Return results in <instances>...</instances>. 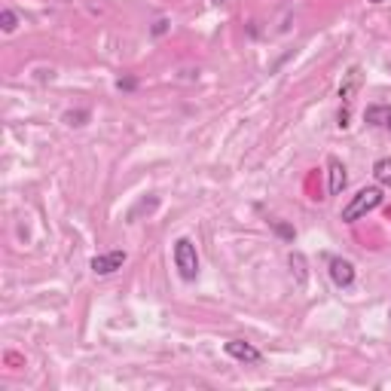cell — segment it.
Wrapping results in <instances>:
<instances>
[{
	"label": "cell",
	"instance_id": "1",
	"mask_svg": "<svg viewBox=\"0 0 391 391\" xmlns=\"http://www.w3.org/2000/svg\"><path fill=\"white\" fill-rule=\"evenodd\" d=\"M382 205V190L379 187H364V190H358L352 199H348V205L343 208V217L345 223H354L358 217H364V214H370L373 208H379Z\"/></svg>",
	"mask_w": 391,
	"mask_h": 391
},
{
	"label": "cell",
	"instance_id": "2",
	"mask_svg": "<svg viewBox=\"0 0 391 391\" xmlns=\"http://www.w3.org/2000/svg\"><path fill=\"white\" fill-rule=\"evenodd\" d=\"M174 266H177V272H181L183 281H196V275H199V254H196V245L187 236L174 241Z\"/></svg>",
	"mask_w": 391,
	"mask_h": 391
},
{
	"label": "cell",
	"instance_id": "3",
	"mask_svg": "<svg viewBox=\"0 0 391 391\" xmlns=\"http://www.w3.org/2000/svg\"><path fill=\"white\" fill-rule=\"evenodd\" d=\"M223 352L230 354L232 361H241V364H257L263 358L260 348H254L251 343H245V339H230V343L223 345Z\"/></svg>",
	"mask_w": 391,
	"mask_h": 391
},
{
	"label": "cell",
	"instance_id": "4",
	"mask_svg": "<svg viewBox=\"0 0 391 391\" xmlns=\"http://www.w3.org/2000/svg\"><path fill=\"white\" fill-rule=\"evenodd\" d=\"M126 263V251H108V254H98V257H92V272L95 275H113L117 269H123Z\"/></svg>",
	"mask_w": 391,
	"mask_h": 391
},
{
	"label": "cell",
	"instance_id": "5",
	"mask_svg": "<svg viewBox=\"0 0 391 391\" xmlns=\"http://www.w3.org/2000/svg\"><path fill=\"white\" fill-rule=\"evenodd\" d=\"M361 80H364V70H361V65H352L345 70L343 83H339V98H343V104H352L354 92L361 89Z\"/></svg>",
	"mask_w": 391,
	"mask_h": 391
},
{
	"label": "cell",
	"instance_id": "6",
	"mask_svg": "<svg viewBox=\"0 0 391 391\" xmlns=\"http://www.w3.org/2000/svg\"><path fill=\"white\" fill-rule=\"evenodd\" d=\"M330 279L337 288H352L354 284V266L343 257H333L330 260Z\"/></svg>",
	"mask_w": 391,
	"mask_h": 391
},
{
	"label": "cell",
	"instance_id": "7",
	"mask_svg": "<svg viewBox=\"0 0 391 391\" xmlns=\"http://www.w3.org/2000/svg\"><path fill=\"white\" fill-rule=\"evenodd\" d=\"M327 168H330V196H339L345 190V183H348L345 166L337 159V156H330V159H327Z\"/></svg>",
	"mask_w": 391,
	"mask_h": 391
},
{
	"label": "cell",
	"instance_id": "8",
	"mask_svg": "<svg viewBox=\"0 0 391 391\" xmlns=\"http://www.w3.org/2000/svg\"><path fill=\"white\" fill-rule=\"evenodd\" d=\"M364 119L370 126H376V129H388L391 132V108L388 104H370Z\"/></svg>",
	"mask_w": 391,
	"mask_h": 391
},
{
	"label": "cell",
	"instance_id": "9",
	"mask_svg": "<svg viewBox=\"0 0 391 391\" xmlns=\"http://www.w3.org/2000/svg\"><path fill=\"white\" fill-rule=\"evenodd\" d=\"M288 263H290V269H294V275H297V288L303 290L305 281H309V272H305V257H303L300 251H294V254L288 257Z\"/></svg>",
	"mask_w": 391,
	"mask_h": 391
},
{
	"label": "cell",
	"instance_id": "10",
	"mask_svg": "<svg viewBox=\"0 0 391 391\" xmlns=\"http://www.w3.org/2000/svg\"><path fill=\"white\" fill-rule=\"evenodd\" d=\"M373 177L382 183V187H391V156L388 159H379L373 166Z\"/></svg>",
	"mask_w": 391,
	"mask_h": 391
},
{
	"label": "cell",
	"instance_id": "11",
	"mask_svg": "<svg viewBox=\"0 0 391 391\" xmlns=\"http://www.w3.org/2000/svg\"><path fill=\"white\" fill-rule=\"evenodd\" d=\"M156 205H159V199H156V196L144 199V202H138V208H132V211H129V223H134V220H138V214H153Z\"/></svg>",
	"mask_w": 391,
	"mask_h": 391
},
{
	"label": "cell",
	"instance_id": "12",
	"mask_svg": "<svg viewBox=\"0 0 391 391\" xmlns=\"http://www.w3.org/2000/svg\"><path fill=\"white\" fill-rule=\"evenodd\" d=\"M0 25H3L6 34H12V31L19 28V16H16L12 10H3V12H0Z\"/></svg>",
	"mask_w": 391,
	"mask_h": 391
},
{
	"label": "cell",
	"instance_id": "13",
	"mask_svg": "<svg viewBox=\"0 0 391 391\" xmlns=\"http://www.w3.org/2000/svg\"><path fill=\"white\" fill-rule=\"evenodd\" d=\"M89 119V110H68L65 113V123L68 126H83Z\"/></svg>",
	"mask_w": 391,
	"mask_h": 391
},
{
	"label": "cell",
	"instance_id": "14",
	"mask_svg": "<svg viewBox=\"0 0 391 391\" xmlns=\"http://www.w3.org/2000/svg\"><path fill=\"white\" fill-rule=\"evenodd\" d=\"M272 230L279 232L281 239H288V241H294V230H290L288 223H281V220H272Z\"/></svg>",
	"mask_w": 391,
	"mask_h": 391
},
{
	"label": "cell",
	"instance_id": "15",
	"mask_svg": "<svg viewBox=\"0 0 391 391\" xmlns=\"http://www.w3.org/2000/svg\"><path fill=\"white\" fill-rule=\"evenodd\" d=\"M166 31H168V19H159V22L153 25V34L159 37V34H166Z\"/></svg>",
	"mask_w": 391,
	"mask_h": 391
},
{
	"label": "cell",
	"instance_id": "16",
	"mask_svg": "<svg viewBox=\"0 0 391 391\" xmlns=\"http://www.w3.org/2000/svg\"><path fill=\"white\" fill-rule=\"evenodd\" d=\"M117 86H119V89H126V92H129V89H134V86H138V83H134V80H119V83H117Z\"/></svg>",
	"mask_w": 391,
	"mask_h": 391
},
{
	"label": "cell",
	"instance_id": "17",
	"mask_svg": "<svg viewBox=\"0 0 391 391\" xmlns=\"http://www.w3.org/2000/svg\"><path fill=\"white\" fill-rule=\"evenodd\" d=\"M370 3H385V0H370Z\"/></svg>",
	"mask_w": 391,
	"mask_h": 391
},
{
	"label": "cell",
	"instance_id": "18",
	"mask_svg": "<svg viewBox=\"0 0 391 391\" xmlns=\"http://www.w3.org/2000/svg\"><path fill=\"white\" fill-rule=\"evenodd\" d=\"M214 3H223V0H214Z\"/></svg>",
	"mask_w": 391,
	"mask_h": 391
},
{
	"label": "cell",
	"instance_id": "19",
	"mask_svg": "<svg viewBox=\"0 0 391 391\" xmlns=\"http://www.w3.org/2000/svg\"><path fill=\"white\" fill-rule=\"evenodd\" d=\"M388 318H391V309H388Z\"/></svg>",
	"mask_w": 391,
	"mask_h": 391
}]
</instances>
